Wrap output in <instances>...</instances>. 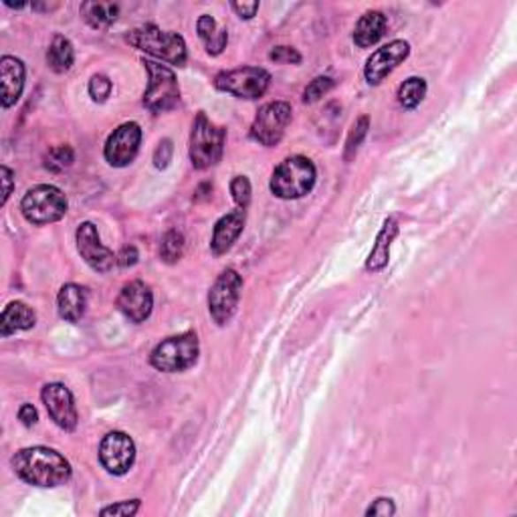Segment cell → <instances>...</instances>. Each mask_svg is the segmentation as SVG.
<instances>
[{
	"mask_svg": "<svg viewBox=\"0 0 517 517\" xmlns=\"http://www.w3.org/2000/svg\"><path fill=\"white\" fill-rule=\"evenodd\" d=\"M81 17L89 27L105 28L118 20L119 4L95 3V0H87V3L81 4Z\"/></svg>",
	"mask_w": 517,
	"mask_h": 517,
	"instance_id": "obj_24",
	"label": "cell"
},
{
	"mask_svg": "<svg viewBox=\"0 0 517 517\" xmlns=\"http://www.w3.org/2000/svg\"><path fill=\"white\" fill-rule=\"evenodd\" d=\"M0 176H3V201H0V204H4L9 202V198H11V194H12V184H14V174H12V170L9 168V166H3L0 168Z\"/></svg>",
	"mask_w": 517,
	"mask_h": 517,
	"instance_id": "obj_37",
	"label": "cell"
},
{
	"mask_svg": "<svg viewBox=\"0 0 517 517\" xmlns=\"http://www.w3.org/2000/svg\"><path fill=\"white\" fill-rule=\"evenodd\" d=\"M269 59L275 61V63H292V65H300L301 63V55L297 49L293 47H275L271 53H269Z\"/></svg>",
	"mask_w": 517,
	"mask_h": 517,
	"instance_id": "obj_34",
	"label": "cell"
},
{
	"mask_svg": "<svg viewBox=\"0 0 517 517\" xmlns=\"http://www.w3.org/2000/svg\"><path fill=\"white\" fill-rule=\"evenodd\" d=\"M316 179L317 170L314 162L306 156H292L273 170L269 188L281 201H297L314 190Z\"/></svg>",
	"mask_w": 517,
	"mask_h": 517,
	"instance_id": "obj_2",
	"label": "cell"
},
{
	"mask_svg": "<svg viewBox=\"0 0 517 517\" xmlns=\"http://www.w3.org/2000/svg\"><path fill=\"white\" fill-rule=\"evenodd\" d=\"M292 105L285 102L265 103L251 125V138L259 141L261 146H278L283 140V133H285L289 122H292Z\"/></svg>",
	"mask_w": 517,
	"mask_h": 517,
	"instance_id": "obj_10",
	"label": "cell"
},
{
	"mask_svg": "<svg viewBox=\"0 0 517 517\" xmlns=\"http://www.w3.org/2000/svg\"><path fill=\"white\" fill-rule=\"evenodd\" d=\"M368 127H370V119H368L366 116H362L356 124H354L348 141H346V160H350L352 156L358 152V148L362 146V141L368 133Z\"/></svg>",
	"mask_w": 517,
	"mask_h": 517,
	"instance_id": "obj_28",
	"label": "cell"
},
{
	"mask_svg": "<svg viewBox=\"0 0 517 517\" xmlns=\"http://www.w3.org/2000/svg\"><path fill=\"white\" fill-rule=\"evenodd\" d=\"M118 308L133 323L146 322L152 316L154 295L144 281H130L118 295Z\"/></svg>",
	"mask_w": 517,
	"mask_h": 517,
	"instance_id": "obj_16",
	"label": "cell"
},
{
	"mask_svg": "<svg viewBox=\"0 0 517 517\" xmlns=\"http://www.w3.org/2000/svg\"><path fill=\"white\" fill-rule=\"evenodd\" d=\"M388 20L380 11H368L360 17L356 28H354V42L360 49H368L384 37Z\"/></svg>",
	"mask_w": 517,
	"mask_h": 517,
	"instance_id": "obj_22",
	"label": "cell"
},
{
	"mask_svg": "<svg viewBox=\"0 0 517 517\" xmlns=\"http://www.w3.org/2000/svg\"><path fill=\"white\" fill-rule=\"evenodd\" d=\"M75 154L71 150V146H57L47 156V168L53 170V172H59V170H65L73 164Z\"/></svg>",
	"mask_w": 517,
	"mask_h": 517,
	"instance_id": "obj_30",
	"label": "cell"
},
{
	"mask_svg": "<svg viewBox=\"0 0 517 517\" xmlns=\"http://www.w3.org/2000/svg\"><path fill=\"white\" fill-rule=\"evenodd\" d=\"M196 33L204 42V47H207V53L212 57L221 55L224 51L226 42H229V33L218 27V23L210 17V14H202V17L198 19Z\"/></svg>",
	"mask_w": 517,
	"mask_h": 517,
	"instance_id": "obj_23",
	"label": "cell"
},
{
	"mask_svg": "<svg viewBox=\"0 0 517 517\" xmlns=\"http://www.w3.org/2000/svg\"><path fill=\"white\" fill-rule=\"evenodd\" d=\"M240 292H243V278L235 269H224L212 283L209 292V314L218 325H226L235 316Z\"/></svg>",
	"mask_w": 517,
	"mask_h": 517,
	"instance_id": "obj_9",
	"label": "cell"
},
{
	"mask_svg": "<svg viewBox=\"0 0 517 517\" xmlns=\"http://www.w3.org/2000/svg\"><path fill=\"white\" fill-rule=\"evenodd\" d=\"M42 405H45L51 421L59 427L61 430H75L77 422H80V414H77L75 408V399L71 394L69 388L61 382H51V384L42 386L41 392Z\"/></svg>",
	"mask_w": 517,
	"mask_h": 517,
	"instance_id": "obj_13",
	"label": "cell"
},
{
	"mask_svg": "<svg viewBox=\"0 0 517 517\" xmlns=\"http://www.w3.org/2000/svg\"><path fill=\"white\" fill-rule=\"evenodd\" d=\"M73 61H75L73 42L67 37H63V34H57L47 51L49 67H51L55 73H67V71L73 67Z\"/></svg>",
	"mask_w": 517,
	"mask_h": 517,
	"instance_id": "obj_25",
	"label": "cell"
},
{
	"mask_svg": "<svg viewBox=\"0 0 517 517\" xmlns=\"http://www.w3.org/2000/svg\"><path fill=\"white\" fill-rule=\"evenodd\" d=\"M247 215L245 210H232L229 215L221 217L215 224V231H212L210 239V249L215 255H224L231 251V247L235 245V240L240 237V232L245 229Z\"/></svg>",
	"mask_w": 517,
	"mask_h": 517,
	"instance_id": "obj_18",
	"label": "cell"
},
{
	"mask_svg": "<svg viewBox=\"0 0 517 517\" xmlns=\"http://www.w3.org/2000/svg\"><path fill=\"white\" fill-rule=\"evenodd\" d=\"M172 152H174L172 141H170V140H162L160 146L156 148V152H154V164H156V168H160V170L168 168L170 162H172Z\"/></svg>",
	"mask_w": 517,
	"mask_h": 517,
	"instance_id": "obj_36",
	"label": "cell"
},
{
	"mask_svg": "<svg viewBox=\"0 0 517 517\" xmlns=\"http://www.w3.org/2000/svg\"><path fill=\"white\" fill-rule=\"evenodd\" d=\"M408 55L410 45L402 39H396L392 42H388V45L380 47L378 51H374L370 55V59L366 61L364 67L366 81L370 85H380L396 67L400 65V63H405L408 59Z\"/></svg>",
	"mask_w": 517,
	"mask_h": 517,
	"instance_id": "obj_15",
	"label": "cell"
},
{
	"mask_svg": "<svg viewBox=\"0 0 517 517\" xmlns=\"http://www.w3.org/2000/svg\"><path fill=\"white\" fill-rule=\"evenodd\" d=\"M226 132L212 124L207 113L201 111L190 133V162L196 170H207L223 158Z\"/></svg>",
	"mask_w": 517,
	"mask_h": 517,
	"instance_id": "obj_5",
	"label": "cell"
},
{
	"mask_svg": "<svg viewBox=\"0 0 517 517\" xmlns=\"http://www.w3.org/2000/svg\"><path fill=\"white\" fill-rule=\"evenodd\" d=\"M396 513V506H394V501L391 499V498H378V499H374L372 501V506L366 509V515L368 517H376V515H380V517H388V515H394Z\"/></svg>",
	"mask_w": 517,
	"mask_h": 517,
	"instance_id": "obj_35",
	"label": "cell"
},
{
	"mask_svg": "<svg viewBox=\"0 0 517 517\" xmlns=\"http://www.w3.org/2000/svg\"><path fill=\"white\" fill-rule=\"evenodd\" d=\"M271 85V75L263 67H240L223 71L215 77V87L239 99H259Z\"/></svg>",
	"mask_w": 517,
	"mask_h": 517,
	"instance_id": "obj_8",
	"label": "cell"
},
{
	"mask_svg": "<svg viewBox=\"0 0 517 517\" xmlns=\"http://www.w3.org/2000/svg\"><path fill=\"white\" fill-rule=\"evenodd\" d=\"M396 237H399V223H396V218H386L376 235V243H374L372 251L366 259V271L378 273L388 265V261H391V247Z\"/></svg>",
	"mask_w": 517,
	"mask_h": 517,
	"instance_id": "obj_20",
	"label": "cell"
},
{
	"mask_svg": "<svg viewBox=\"0 0 517 517\" xmlns=\"http://www.w3.org/2000/svg\"><path fill=\"white\" fill-rule=\"evenodd\" d=\"M331 89H334V80H330V77H316V80L308 85L306 91H303V102L306 103L320 102V99L323 95H328Z\"/></svg>",
	"mask_w": 517,
	"mask_h": 517,
	"instance_id": "obj_31",
	"label": "cell"
},
{
	"mask_svg": "<svg viewBox=\"0 0 517 517\" xmlns=\"http://www.w3.org/2000/svg\"><path fill=\"white\" fill-rule=\"evenodd\" d=\"M184 253V235L180 231H168L160 245V257L164 263H176Z\"/></svg>",
	"mask_w": 517,
	"mask_h": 517,
	"instance_id": "obj_27",
	"label": "cell"
},
{
	"mask_svg": "<svg viewBox=\"0 0 517 517\" xmlns=\"http://www.w3.org/2000/svg\"><path fill=\"white\" fill-rule=\"evenodd\" d=\"M37 314L23 301H11L0 316V336L9 338L17 331H27L34 328Z\"/></svg>",
	"mask_w": 517,
	"mask_h": 517,
	"instance_id": "obj_21",
	"label": "cell"
},
{
	"mask_svg": "<svg viewBox=\"0 0 517 517\" xmlns=\"http://www.w3.org/2000/svg\"><path fill=\"white\" fill-rule=\"evenodd\" d=\"M201 354L198 336L194 331H184L179 336H170L156 346L150 354V364L158 372L176 374L193 368Z\"/></svg>",
	"mask_w": 517,
	"mask_h": 517,
	"instance_id": "obj_4",
	"label": "cell"
},
{
	"mask_svg": "<svg viewBox=\"0 0 517 517\" xmlns=\"http://www.w3.org/2000/svg\"><path fill=\"white\" fill-rule=\"evenodd\" d=\"M231 194H232V201L237 202V207L240 210H247L251 202V194H253V188H251V182L247 176H235V179L231 180Z\"/></svg>",
	"mask_w": 517,
	"mask_h": 517,
	"instance_id": "obj_29",
	"label": "cell"
},
{
	"mask_svg": "<svg viewBox=\"0 0 517 517\" xmlns=\"http://www.w3.org/2000/svg\"><path fill=\"white\" fill-rule=\"evenodd\" d=\"M99 461L111 475H125L132 469L133 461H136L133 438L127 433H122V430L108 433L103 437L102 445H99Z\"/></svg>",
	"mask_w": 517,
	"mask_h": 517,
	"instance_id": "obj_11",
	"label": "cell"
},
{
	"mask_svg": "<svg viewBox=\"0 0 517 517\" xmlns=\"http://www.w3.org/2000/svg\"><path fill=\"white\" fill-rule=\"evenodd\" d=\"M0 81H3V94H0V103L4 110L12 108L23 95L25 89V63L17 57L4 55L0 59Z\"/></svg>",
	"mask_w": 517,
	"mask_h": 517,
	"instance_id": "obj_17",
	"label": "cell"
},
{
	"mask_svg": "<svg viewBox=\"0 0 517 517\" xmlns=\"http://www.w3.org/2000/svg\"><path fill=\"white\" fill-rule=\"evenodd\" d=\"M87 289L77 285V283H67L61 287L59 295H57V309H59L61 320L69 323H77L85 316L87 309Z\"/></svg>",
	"mask_w": 517,
	"mask_h": 517,
	"instance_id": "obj_19",
	"label": "cell"
},
{
	"mask_svg": "<svg viewBox=\"0 0 517 517\" xmlns=\"http://www.w3.org/2000/svg\"><path fill=\"white\" fill-rule=\"evenodd\" d=\"M138 259H140V255H138V249L133 245H130V247H124L122 249V253L118 255V265L119 267H133L138 263Z\"/></svg>",
	"mask_w": 517,
	"mask_h": 517,
	"instance_id": "obj_39",
	"label": "cell"
},
{
	"mask_svg": "<svg viewBox=\"0 0 517 517\" xmlns=\"http://www.w3.org/2000/svg\"><path fill=\"white\" fill-rule=\"evenodd\" d=\"M19 421L23 422L27 429L34 427V424H37V421H39L37 408H34L33 405H28V402H25V405L19 408Z\"/></svg>",
	"mask_w": 517,
	"mask_h": 517,
	"instance_id": "obj_38",
	"label": "cell"
},
{
	"mask_svg": "<svg viewBox=\"0 0 517 517\" xmlns=\"http://www.w3.org/2000/svg\"><path fill=\"white\" fill-rule=\"evenodd\" d=\"M231 6H232V11L245 20H251L259 11V3H232Z\"/></svg>",
	"mask_w": 517,
	"mask_h": 517,
	"instance_id": "obj_40",
	"label": "cell"
},
{
	"mask_svg": "<svg viewBox=\"0 0 517 517\" xmlns=\"http://www.w3.org/2000/svg\"><path fill=\"white\" fill-rule=\"evenodd\" d=\"M141 507V501L140 499H127V501H118V504H113L110 507H103L99 515H125V517H132L140 512Z\"/></svg>",
	"mask_w": 517,
	"mask_h": 517,
	"instance_id": "obj_33",
	"label": "cell"
},
{
	"mask_svg": "<svg viewBox=\"0 0 517 517\" xmlns=\"http://www.w3.org/2000/svg\"><path fill=\"white\" fill-rule=\"evenodd\" d=\"M427 81L422 77H408L399 87V103L405 110H416L427 97Z\"/></svg>",
	"mask_w": 517,
	"mask_h": 517,
	"instance_id": "obj_26",
	"label": "cell"
},
{
	"mask_svg": "<svg viewBox=\"0 0 517 517\" xmlns=\"http://www.w3.org/2000/svg\"><path fill=\"white\" fill-rule=\"evenodd\" d=\"M144 67L148 71L144 108L152 113L170 111L180 102V87L174 71L150 59L144 61Z\"/></svg>",
	"mask_w": 517,
	"mask_h": 517,
	"instance_id": "obj_7",
	"label": "cell"
},
{
	"mask_svg": "<svg viewBox=\"0 0 517 517\" xmlns=\"http://www.w3.org/2000/svg\"><path fill=\"white\" fill-rule=\"evenodd\" d=\"M17 477L34 487H59L65 485L73 475L71 463L59 451L49 447L20 449L11 459Z\"/></svg>",
	"mask_w": 517,
	"mask_h": 517,
	"instance_id": "obj_1",
	"label": "cell"
},
{
	"mask_svg": "<svg viewBox=\"0 0 517 517\" xmlns=\"http://www.w3.org/2000/svg\"><path fill=\"white\" fill-rule=\"evenodd\" d=\"M77 251L81 259L97 273H108L118 265V255H113L99 239L97 226L94 223H81L75 232Z\"/></svg>",
	"mask_w": 517,
	"mask_h": 517,
	"instance_id": "obj_14",
	"label": "cell"
},
{
	"mask_svg": "<svg viewBox=\"0 0 517 517\" xmlns=\"http://www.w3.org/2000/svg\"><path fill=\"white\" fill-rule=\"evenodd\" d=\"M125 41L132 47H136L138 51H144L156 57V59L166 61L170 65L182 67L186 63V42H184L179 33L162 31L156 25H144L127 33Z\"/></svg>",
	"mask_w": 517,
	"mask_h": 517,
	"instance_id": "obj_3",
	"label": "cell"
},
{
	"mask_svg": "<svg viewBox=\"0 0 517 517\" xmlns=\"http://www.w3.org/2000/svg\"><path fill=\"white\" fill-rule=\"evenodd\" d=\"M141 141V127L136 122H125L116 127L105 141V162L113 168H124L138 156Z\"/></svg>",
	"mask_w": 517,
	"mask_h": 517,
	"instance_id": "obj_12",
	"label": "cell"
},
{
	"mask_svg": "<svg viewBox=\"0 0 517 517\" xmlns=\"http://www.w3.org/2000/svg\"><path fill=\"white\" fill-rule=\"evenodd\" d=\"M67 196L51 184H39V186L31 188L20 202L23 217L37 226L61 221L67 215Z\"/></svg>",
	"mask_w": 517,
	"mask_h": 517,
	"instance_id": "obj_6",
	"label": "cell"
},
{
	"mask_svg": "<svg viewBox=\"0 0 517 517\" xmlns=\"http://www.w3.org/2000/svg\"><path fill=\"white\" fill-rule=\"evenodd\" d=\"M87 91H89V95H91V99H94V102L103 103L111 94V81L105 75H94L89 81Z\"/></svg>",
	"mask_w": 517,
	"mask_h": 517,
	"instance_id": "obj_32",
	"label": "cell"
}]
</instances>
